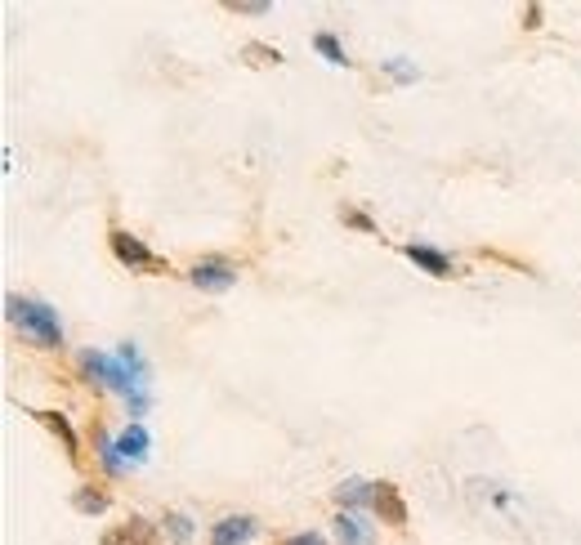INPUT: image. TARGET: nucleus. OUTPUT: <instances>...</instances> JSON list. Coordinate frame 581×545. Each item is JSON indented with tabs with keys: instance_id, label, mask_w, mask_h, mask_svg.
Segmentation results:
<instances>
[{
	"instance_id": "f257e3e1",
	"label": "nucleus",
	"mask_w": 581,
	"mask_h": 545,
	"mask_svg": "<svg viewBox=\"0 0 581 545\" xmlns=\"http://www.w3.org/2000/svg\"><path fill=\"white\" fill-rule=\"evenodd\" d=\"M76 362H81V371L90 380H99L103 389H112V394L126 398L130 416H144V411H148V403H152V394H148V362H144V353H139V344L126 340L117 353L85 349Z\"/></svg>"
},
{
	"instance_id": "f03ea898",
	"label": "nucleus",
	"mask_w": 581,
	"mask_h": 545,
	"mask_svg": "<svg viewBox=\"0 0 581 545\" xmlns=\"http://www.w3.org/2000/svg\"><path fill=\"white\" fill-rule=\"evenodd\" d=\"M5 313L27 340H36L41 349H59L63 344V322L45 300H27V295H5Z\"/></svg>"
},
{
	"instance_id": "7ed1b4c3",
	"label": "nucleus",
	"mask_w": 581,
	"mask_h": 545,
	"mask_svg": "<svg viewBox=\"0 0 581 545\" xmlns=\"http://www.w3.org/2000/svg\"><path fill=\"white\" fill-rule=\"evenodd\" d=\"M112 255H117V264H126V269H135V273H157L161 269V260L144 246V237H135V233H126V228H112Z\"/></svg>"
},
{
	"instance_id": "20e7f679",
	"label": "nucleus",
	"mask_w": 581,
	"mask_h": 545,
	"mask_svg": "<svg viewBox=\"0 0 581 545\" xmlns=\"http://www.w3.org/2000/svg\"><path fill=\"white\" fill-rule=\"evenodd\" d=\"M188 282L197 286V291H228V286L237 282V264L233 260H224V255H206V260H197L193 269H188Z\"/></svg>"
},
{
	"instance_id": "39448f33",
	"label": "nucleus",
	"mask_w": 581,
	"mask_h": 545,
	"mask_svg": "<svg viewBox=\"0 0 581 545\" xmlns=\"http://www.w3.org/2000/svg\"><path fill=\"white\" fill-rule=\"evenodd\" d=\"M260 537V519L251 514H224L211 528V545H251Z\"/></svg>"
},
{
	"instance_id": "423d86ee",
	"label": "nucleus",
	"mask_w": 581,
	"mask_h": 545,
	"mask_svg": "<svg viewBox=\"0 0 581 545\" xmlns=\"http://www.w3.org/2000/svg\"><path fill=\"white\" fill-rule=\"evenodd\" d=\"M403 255H407V260H412L421 273H430V277H452V273H456V264L447 260L443 251L425 246V242H407V246H403Z\"/></svg>"
},
{
	"instance_id": "0eeeda50",
	"label": "nucleus",
	"mask_w": 581,
	"mask_h": 545,
	"mask_svg": "<svg viewBox=\"0 0 581 545\" xmlns=\"http://www.w3.org/2000/svg\"><path fill=\"white\" fill-rule=\"evenodd\" d=\"M336 541L340 545H371L376 541V528H371L358 510H340L336 514Z\"/></svg>"
},
{
	"instance_id": "6e6552de",
	"label": "nucleus",
	"mask_w": 581,
	"mask_h": 545,
	"mask_svg": "<svg viewBox=\"0 0 581 545\" xmlns=\"http://www.w3.org/2000/svg\"><path fill=\"white\" fill-rule=\"evenodd\" d=\"M376 514L389 528H407V501L398 496L394 483H376Z\"/></svg>"
},
{
	"instance_id": "1a4fd4ad",
	"label": "nucleus",
	"mask_w": 581,
	"mask_h": 545,
	"mask_svg": "<svg viewBox=\"0 0 581 545\" xmlns=\"http://www.w3.org/2000/svg\"><path fill=\"white\" fill-rule=\"evenodd\" d=\"M148 447H152V434H148L144 425H139V420H135V425H126V429L117 434V452H121V461H126V465L148 461Z\"/></svg>"
},
{
	"instance_id": "9d476101",
	"label": "nucleus",
	"mask_w": 581,
	"mask_h": 545,
	"mask_svg": "<svg viewBox=\"0 0 581 545\" xmlns=\"http://www.w3.org/2000/svg\"><path fill=\"white\" fill-rule=\"evenodd\" d=\"M340 505H349V510H358V505H376V483H367V478H345V483L336 487Z\"/></svg>"
},
{
	"instance_id": "9b49d317",
	"label": "nucleus",
	"mask_w": 581,
	"mask_h": 545,
	"mask_svg": "<svg viewBox=\"0 0 581 545\" xmlns=\"http://www.w3.org/2000/svg\"><path fill=\"white\" fill-rule=\"evenodd\" d=\"M99 545H152V523L148 519H130L126 528L108 532Z\"/></svg>"
},
{
	"instance_id": "f8f14e48",
	"label": "nucleus",
	"mask_w": 581,
	"mask_h": 545,
	"mask_svg": "<svg viewBox=\"0 0 581 545\" xmlns=\"http://www.w3.org/2000/svg\"><path fill=\"white\" fill-rule=\"evenodd\" d=\"M36 420H41V425H50L54 434L63 438V447H68V456H81V443H76V434H72V425L68 420L59 416V411H36Z\"/></svg>"
},
{
	"instance_id": "ddd939ff",
	"label": "nucleus",
	"mask_w": 581,
	"mask_h": 545,
	"mask_svg": "<svg viewBox=\"0 0 581 545\" xmlns=\"http://www.w3.org/2000/svg\"><path fill=\"white\" fill-rule=\"evenodd\" d=\"M313 50H318V54H322V59H327V63H336V68H349V54H345V45H340V41H336V36H331V32H318V36H313Z\"/></svg>"
},
{
	"instance_id": "4468645a",
	"label": "nucleus",
	"mask_w": 581,
	"mask_h": 545,
	"mask_svg": "<svg viewBox=\"0 0 581 545\" xmlns=\"http://www.w3.org/2000/svg\"><path fill=\"white\" fill-rule=\"evenodd\" d=\"M94 443H99L103 470H108V474H126V461H121V452H117V438H108V434L99 429V434H94Z\"/></svg>"
},
{
	"instance_id": "2eb2a0df",
	"label": "nucleus",
	"mask_w": 581,
	"mask_h": 545,
	"mask_svg": "<svg viewBox=\"0 0 581 545\" xmlns=\"http://www.w3.org/2000/svg\"><path fill=\"white\" fill-rule=\"evenodd\" d=\"M161 532H166L175 545H188L197 528H193V519H188V514H166V519H161Z\"/></svg>"
},
{
	"instance_id": "dca6fc26",
	"label": "nucleus",
	"mask_w": 581,
	"mask_h": 545,
	"mask_svg": "<svg viewBox=\"0 0 581 545\" xmlns=\"http://www.w3.org/2000/svg\"><path fill=\"white\" fill-rule=\"evenodd\" d=\"M72 505H76L81 514H103V510H108V496H103V492H90V487H81V492L72 496Z\"/></svg>"
},
{
	"instance_id": "f3484780",
	"label": "nucleus",
	"mask_w": 581,
	"mask_h": 545,
	"mask_svg": "<svg viewBox=\"0 0 581 545\" xmlns=\"http://www.w3.org/2000/svg\"><path fill=\"white\" fill-rule=\"evenodd\" d=\"M385 72L394 76V81H416V68H412V63H403V59H385Z\"/></svg>"
},
{
	"instance_id": "a211bd4d",
	"label": "nucleus",
	"mask_w": 581,
	"mask_h": 545,
	"mask_svg": "<svg viewBox=\"0 0 581 545\" xmlns=\"http://www.w3.org/2000/svg\"><path fill=\"white\" fill-rule=\"evenodd\" d=\"M282 545H327V537H322V532H295V537H287Z\"/></svg>"
},
{
	"instance_id": "6ab92c4d",
	"label": "nucleus",
	"mask_w": 581,
	"mask_h": 545,
	"mask_svg": "<svg viewBox=\"0 0 581 545\" xmlns=\"http://www.w3.org/2000/svg\"><path fill=\"white\" fill-rule=\"evenodd\" d=\"M345 224L363 228V233H376V224H371V219H367V215H358V210H345Z\"/></svg>"
},
{
	"instance_id": "aec40b11",
	"label": "nucleus",
	"mask_w": 581,
	"mask_h": 545,
	"mask_svg": "<svg viewBox=\"0 0 581 545\" xmlns=\"http://www.w3.org/2000/svg\"><path fill=\"white\" fill-rule=\"evenodd\" d=\"M523 18H528L523 27H541V5H528V14H523Z\"/></svg>"
},
{
	"instance_id": "412c9836",
	"label": "nucleus",
	"mask_w": 581,
	"mask_h": 545,
	"mask_svg": "<svg viewBox=\"0 0 581 545\" xmlns=\"http://www.w3.org/2000/svg\"><path fill=\"white\" fill-rule=\"evenodd\" d=\"M237 14H269V5H233Z\"/></svg>"
}]
</instances>
